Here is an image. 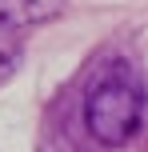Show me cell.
Wrapping results in <instances>:
<instances>
[{"mask_svg": "<svg viewBox=\"0 0 148 152\" xmlns=\"http://www.w3.org/2000/svg\"><path fill=\"white\" fill-rule=\"evenodd\" d=\"M140 112H144V96L136 80L124 72H104L84 92V128L104 148L128 144L132 132L140 128Z\"/></svg>", "mask_w": 148, "mask_h": 152, "instance_id": "obj_1", "label": "cell"}, {"mask_svg": "<svg viewBox=\"0 0 148 152\" xmlns=\"http://www.w3.org/2000/svg\"><path fill=\"white\" fill-rule=\"evenodd\" d=\"M24 52V16L20 12H0V84L16 72Z\"/></svg>", "mask_w": 148, "mask_h": 152, "instance_id": "obj_2", "label": "cell"}]
</instances>
